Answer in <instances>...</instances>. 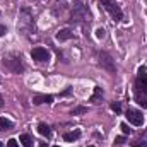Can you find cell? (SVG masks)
<instances>
[{
	"label": "cell",
	"instance_id": "30bf717a",
	"mask_svg": "<svg viewBox=\"0 0 147 147\" xmlns=\"http://www.w3.org/2000/svg\"><path fill=\"white\" fill-rule=\"evenodd\" d=\"M38 132H39V135H43V137H50L51 135V130H50V127L46 125V123H39L38 125Z\"/></svg>",
	"mask_w": 147,
	"mask_h": 147
},
{
	"label": "cell",
	"instance_id": "5bb4252c",
	"mask_svg": "<svg viewBox=\"0 0 147 147\" xmlns=\"http://www.w3.org/2000/svg\"><path fill=\"white\" fill-rule=\"evenodd\" d=\"M86 111H87L86 106H77V108L72 110V115H82V113H86Z\"/></svg>",
	"mask_w": 147,
	"mask_h": 147
},
{
	"label": "cell",
	"instance_id": "44dd1931",
	"mask_svg": "<svg viewBox=\"0 0 147 147\" xmlns=\"http://www.w3.org/2000/svg\"><path fill=\"white\" fill-rule=\"evenodd\" d=\"M5 33H7V28H5L3 24H0V36H3Z\"/></svg>",
	"mask_w": 147,
	"mask_h": 147
},
{
	"label": "cell",
	"instance_id": "ffe728a7",
	"mask_svg": "<svg viewBox=\"0 0 147 147\" xmlns=\"http://www.w3.org/2000/svg\"><path fill=\"white\" fill-rule=\"evenodd\" d=\"M123 142H125V137H116V139H115V144H116V146H121Z\"/></svg>",
	"mask_w": 147,
	"mask_h": 147
},
{
	"label": "cell",
	"instance_id": "277c9868",
	"mask_svg": "<svg viewBox=\"0 0 147 147\" xmlns=\"http://www.w3.org/2000/svg\"><path fill=\"white\" fill-rule=\"evenodd\" d=\"M31 57L36 62H48L50 60V51L46 48H43V46H36V48H33Z\"/></svg>",
	"mask_w": 147,
	"mask_h": 147
},
{
	"label": "cell",
	"instance_id": "4fadbf2b",
	"mask_svg": "<svg viewBox=\"0 0 147 147\" xmlns=\"http://www.w3.org/2000/svg\"><path fill=\"white\" fill-rule=\"evenodd\" d=\"M101 98H103V89H101V87H96V89H94V94L91 96V101H92V103H98Z\"/></svg>",
	"mask_w": 147,
	"mask_h": 147
},
{
	"label": "cell",
	"instance_id": "7402d4cb",
	"mask_svg": "<svg viewBox=\"0 0 147 147\" xmlns=\"http://www.w3.org/2000/svg\"><path fill=\"white\" fill-rule=\"evenodd\" d=\"M3 106V98H2V94H0V108Z\"/></svg>",
	"mask_w": 147,
	"mask_h": 147
},
{
	"label": "cell",
	"instance_id": "cb8c5ba5",
	"mask_svg": "<svg viewBox=\"0 0 147 147\" xmlns=\"http://www.w3.org/2000/svg\"><path fill=\"white\" fill-rule=\"evenodd\" d=\"M0 147H2V142H0Z\"/></svg>",
	"mask_w": 147,
	"mask_h": 147
},
{
	"label": "cell",
	"instance_id": "6da1fadb",
	"mask_svg": "<svg viewBox=\"0 0 147 147\" xmlns=\"http://www.w3.org/2000/svg\"><path fill=\"white\" fill-rule=\"evenodd\" d=\"M98 63H99V67H101V69L108 70L110 74L116 72L115 60L111 58V55H110V53H106V51H99V53H98Z\"/></svg>",
	"mask_w": 147,
	"mask_h": 147
},
{
	"label": "cell",
	"instance_id": "9c48e42d",
	"mask_svg": "<svg viewBox=\"0 0 147 147\" xmlns=\"http://www.w3.org/2000/svg\"><path fill=\"white\" fill-rule=\"evenodd\" d=\"M79 137H80V130H74V132L63 134V140H65V142H74V140H77Z\"/></svg>",
	"mask_w": 147,
	"mask_h": 147
},
{
	"label": "cell",
	"instance_id": "52a82bcc",
	"mask_svg": "<svg viewBox=\"0 0 147 147\" xmlns=\"http://www.w3.org/2000/svg\"><path fill=\"white\" fill-rule=\"evenodd\" d=\"M72 38H74V31L69 29V28L60 29V31L57 33V39H58V41H67V39H72Z\"/></svg>",
	"mask_w": 147,
	"mask_h": 147
},
{
	"label": "cell",
	"instance_id": "603a6c76",
	"mask_svg": "<svg viewBox=\"0 0 147 147\" xmlns=\"http://www.w3.org/2000/svg\"><path fill=\"white\" fill-rule=\"evenodd\" d=\"M39 147H48V144H45V142H41V146Z\"/></svg>",
	"mask_w": 147,
	"mask_h": 147
},
{
	"label": "cell",
	"instance_id": "7c38bea8",
	"mask_svg": "<svg viewBox=\"0 0 147 147\" xmlns=\"http://www.w3.org/2000/svg\"><path fill=\"white\" fill-rule=\"evenodd\" d=\"M19 142H21L24 147H31V146H33V139H31L28 134H22V135L19 137Z\"/></svg>",
	"mask_w": 147,
	"mask_h": 147
},
{
	"label": "cell",
	"instance_id": "9a60e30c",
	"mask_svg": "<svg viewBox=\"0 0 147 147\" xmlns=\"http://www.w3.org/2000/svg\"><path fill=\"white\" fill-rule=\"evenodd\" d=\"M132 147H147V140L146 139H142V140H135V142L132 144Z\"/></svg>",
	"mask_w": 147,
	"mask_h": 147
},
{
	"label": "cell",
	"instance_id": "d4e9b609",
	"mask_svg": "<svg viewBox=\"0 0 147 147\" xmlns=\"http://www.w3.org/2000/svg\"><path fill=\"white\" fill-rule=\"evenodd\" d=\"M89 147H94V146H89Z\"/></svg>",
	"mask_w": 147,
	"mask_h": 147
},
{
	"label": "cell",
	"instance_id": "e0dca14e",
	"mask_svg": "<svg viewBox=\"0 0 147 147\" xmlns=\"http://www.w3.org/2000/svg\"><path fill=\"white\" fill-rule=\"evenodd\" d=\"M110 108L115 111V113H120V111H121V106H120V103H111Z\"/></svg>",
	"mask_w": 147,
	"mask_h": 147
},
{
	"label": "cell",
	"instance_id": "8992f818",
	"mask_svg": "<svg viewBox=\"0 0 147 147\" xmlns=\"http://www.w3.org/2000/svg\"><path fill=\"white\" fill-rule=\"evenodd\" d=\"M135 92V101L142 106V108H147V87H137L134 89Z\"/></svg>",
	"mask_w": 147,
	"mask_h": 147
},
{
	"label": "cell",
	"instance_id": "3957f363",
	"mask_svg": "<svg viewBox=\"0 0 147 147\" xmlns=\"http://www.w3.org/2000/svg\"><path fill=\"white\" fill-rule=\"evenodd\" d=\"M3 65L14 74H22L24 72V65L21 62V57H5L3 58Z\"/></svg>",
	"mask_w": 147,
	"mask_h": 147
},
{
	"label": "cell",
	"instance_id": "5b68a950",
	"mask_svg": "<svg viewBox=\"0 0 147 147\" xmlns=\"http://www.w3.org/2000/svg\"><path fill=\"white\" fill-rule=\"evenodd\" d=\"M125 116H127V120H128L132 125H135V127H140V125L144 123V116H142V113L137 111V110H127Z\"/></svg>",
	"mask_w": 147,
	"mask_h": 147
},
{
	"label": "cell",
	"instance_id": "ac0fdd59",
	"mask_svg": "<svg viewBox=\"0 0 147 147\" xmlns=\"http://www.w3.org/2000/svg\"><path fill=\"white\" fill-rule=\"evenodd\" d=\"M120 128H121V132H123L125 135H127V134H130V128H128V125H127V123H121V125H120Z\"/></svg>",
	"mask_w": 147,
	"mask_h": 147
},
{
	"label": "cell",
	"instance_id": "7a4b0ae2",
	"mask_svg": "<svg viewBox=\"0 0 147 147\" xmlns=\"http://www.w3.org/2000/svg\"><path fill=\"white\" fill-rule=\"evenodd\" d=\"M99 5H103V7L110 12V16H111V19H113V21H116V22H118V21H121V19H123V12H121V9H120L113 0H101V3H99Z\"/></svg>",
	"mask_w": 147,
	"mask_h": 147
},
{
	"label": "cell",
	"instance_id": "2e32d148",
	"mask_svg": "<svg viewBox=\"0 0 147 147\" xmlns=\"http://www.w3.org/2000/svg\"><path fill=\"white\" fill-rule=\"evenodd\" d=\"M105 34H106V31H105L103 28H98V29H96V38L103 39V38H105Z\"/></svg>",
	"mask_w": 147,
	"mask_h": 147
},
{
	"label": "cell",
	"instance_id": "d6986e66",
	"mask_svg": "<svg viewBox=\"0 0 147 147\" xmlns=\"http://www.w3.org/2000/svg\"><path fill=\"white\" fill-rule=\"evenodd\" d=\"M7 147H19V142H17L16 139H10V140L7 142Z\"/></svg>",
	"mask_w": 147,
	"mask_h": 147
},
{
	"label": "cell",
	"instance_id": "8fae6325",
	"mask_svg": "<svg viewBox=\"0 0 147 147\" xmlns=\"http://www.w3.org/2000/svg\"><path fill=\"white\" fill-rule=\"evenodd\" d=\"M14 127V123L7 118H0V132H5V130H10Z\"/></svg>",
	"mask_w": 147,
	"mask_h": 147
},
{
	"label": "cell",
	"instance_id": "ba28073f",
	"mask_svg": "<svg viewBox=\"0 0 147 147\" xmlns=\"http://www.w3.org/2000/svg\"><path fill=\"white\" fill-rule=\"evenodd\" d=\"M53 101V96H50V94H38L33 98V103L34 105H48V103H51Z\"/></svg>",
	"mask_w": 147,
	"mask_h": 147
},
{
	"label": "cell",
	"instance_id": "484cf974",
	"mask_svg": "<svg viewBox=\"0 0 147 147\" xmlns=\"http://www.w3.org/2000/svg\"><path fill=\"white\" fill-rule=\"evenodd\" d=\"M55 147H60V146H55Z\"/></svg>",
	"mask_w": 147,
	"mask_h": 147
}]
</instances>
